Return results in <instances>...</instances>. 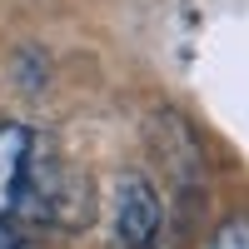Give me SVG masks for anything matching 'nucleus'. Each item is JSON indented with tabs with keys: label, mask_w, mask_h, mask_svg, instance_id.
Wrapping results in <instances>:
<instances>
[{
	"label": "nucleus",
	"mask_w": 249,
	"mask_h": 249,
	"mask_svg": "<svg viewBox=\"0 0 249 249\" xmlns=\"http://www.w3.org/2000/svg\"><path fill=\"white\" fill-rule=\"evenodd\" d=\"M0 249H35V239H30V234H20L10 219H0Z\"/></svg>",
	"instance_id": "obj_3"
},
{
	"label": "nucleus",
	"mask_w": 249,
	"mask_h": 249,
	"mask_svg": "<svg viewBox=\"0 0 249 249\" xmlns=\"http://www.w3.org/2000/svg\"><path fill=\"white\" fill-rule=\"evenodd\" d=\"M214 249H249V224H230V230L214 239Z\"/></svg>",
	"instance_id": "obj_4"
},
{
	"label": "nucleus",
	"mask_w": 249,
	"mask_h": 249,
	"mask_svg": "<svg viewBox=\"0 0 249 249\" xmlns=\"http://www.w3.org/2000/svg\"><path fill=\"white\" fill-rule=\"evenodd\" d=\"M160 230V199L150 190V179L124 175L115 179V199H110V239L115 249H144Z\"/></svg>",
	"instance_id": "obj_1"
},
{
	"label": "nucleus",
	"mask_w": 249,
	"mask_h": 249,
	"mask_svg": "<svg viewBox=\"0 0 249 249\" xmlns=\"http://www.w3.org/2000/svg\"><path fill=\"white\" fill-rule=\"evenodd\" d=\"M30 155H35V135L25 130V124H0V219L20 210Z\"/></svg>",
	"instance_id": "obj_2"
}]
</instances>
